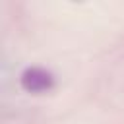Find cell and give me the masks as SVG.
Masks as SVG:
<instances>
[{"mask_svg": "<svg viewBox=\"0 0 124 124\" xmlns=\"http://www.w3.org/2000/svg\"><path fill=\"white\" fill-rule=\"evenodd\" d=\"M19 81H21V87H23L27 93L39 95V93H46V91L52 87V81H54V79H52V74H50L48 70L39 68V66H33V68H27V70L21 74Z\"/></svg>", "mask_w": 124, "mask_h": 124, "instance_id": "obj_1", "label": "cell"}]
</instances>
